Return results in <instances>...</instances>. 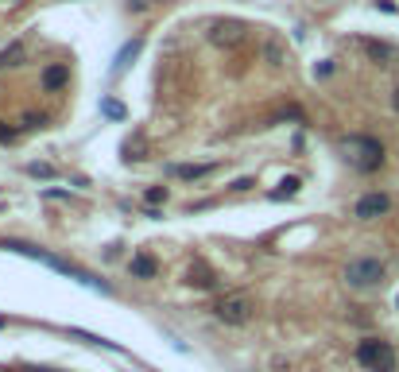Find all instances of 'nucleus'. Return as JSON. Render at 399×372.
I'll list each match as a JSON object with an SVG mask.
<instances>
[{
  "mask_svg": "<svg viewBox=\"0 0 399 372\" xmlns=\"http://www.w3.org/2000/svg\"><path fill=\"white\" fill-rule=\"evenodd\" d=\"M214 318L225 326H248L256 318V303H252V295H244V291H229L221 295L214 303Z\"/></svg>",
  "mask_w": 399,
  "mask_h": 372,
  "instance_id": "obj_1",
  "label": "nucleus"
},
{
  "mask_svg": "<svg viewBox=\"0 0 399 372\" xmlns=\"http://www.w3.org/2000/svg\"><path fill=\"white\" fill-rule=\"evenodd\" d=\"M341 151H345V159H349L357 171H376L380 163H384V147H380V140L372 136H349V140H341Z\"/></svg>",
  "mask_w": 399,
  "mask_h": 372,
  "instance_id": "obj_2",
  "label": "nucleus"
},
{
  "mask_svg": "<svg viewBox=\"0 0 399 372\" xmlns=\"http://www.w3.org/2000/svg\"><path fill=\"white\" fill-rule=\"evenodd\" d=\"M345 283L357 287V291H369V287H380L384 283V275H388V268H384V260H376V256H357V260H349L345 264Z\"/></svg>",
  "mask_w": 399,
  "mask_h": 372,
  "instance_id": "obj_3",
  "label": "nucleus"
},
{
  "mask_svg": "<svg viewBox=\"0 0 399 372\" xmlns=\"http://www.w3.org/2000/svg\"><path fill=\"white\" fill-rule=\"evenodd\" d=\"M357 361L369 372H396V349L384 337H364L357 345Z\"/></svg>",
  "mask_w": 399,
  "mask_h": 372,
  "instance_id": "obj_4",
  "label": "nucleus"
},
{
  "mask_svg": "<svg viewBox=\"0 0 399 372\" xmlns=\"http://www.w3.org/2000/svg\"><path fill=\"white\" fill-rule=\"evenodd\" d=\"M210 39L217 43V47H241L244 39H248V31H244V24H236V20H217L214 28H210Z\"/></svg>",
  "mask_w": 399,
  "mask_h": 372,
  "instance_id": "obj_5",
  "label": "nucleus"
},
{
  "mask_svg": "<svg viewBox=\"0 0 399 372\" xmlns=\"http://www.w3.org/2000/svg\"><path fill=\"white\" fill-rule=\"evenodd\" d=\"M388 210H391V198L388 194H364L357 206H353V214H357L360 221H376V217H384Z\"/></svg>",
  "mask_w": 399,
  "mask_h": 372,
  "instance_id": "obj_6",
  "label": "nucleus"
},
{
  "mask_svg": "<svg viewBox=\"0 0 399 372\" xmlns=\"http://www.w3.org/2000/svg\"><path fill=\"white\" fill-rule=\"evenodd\" d=\"M263 62L272 70L291 66V50H287V43H283L279 35H268V39H263Z\"/></svg>",
  "mask_w": 399,
  "mask_h": 372,
  "instance_id": "obj_7",
  "label": "nucleus"
},
{
  "mask_svg": "<svg viewBox=\"0 0 399 372\" xmlns=\"http://www.w3.org/2000/svg\"><path fill=\"white\" fill-rule=\"evenodd\" d=\"M210 171H214V163H178V167H171L175 178H205Z\"/></svg>",
  "mask_w": 399,
  "mask_h": 372,
  "instance_id": "obj_8",
  "label": "nucleus"
},
{
  "mask_svg": "<svg viewBox=\"0 0 399 372\" xmlns=\"http://www.w3.org/2000/svg\"><path fill=\"white\" fill-rule=\"evenodd\" d=\"M66 82H70V66H62V62L43 70V86L47 89H59V86H66Z\"/></svg>",
  "mask_w": 399,
  "mask_h": 372,
  "instance_id": "obj_9",
  "label": "nucleus"
},
{
  "mask_svg": "<svg viewBox=\"0 0 399 372\" xmlns=\"http://www.w3.org/2000/svg\"><path fill=\"white\" fill-rule=\"evenodd\" d=\"M132 275H140V279H151V275H156V260H151L147 252H136V256H132Z\"/></svg>",
  "mask_w": 399,
  "mask_h": 372,
  "instance_id": "obj_10",
  "label": "nucleus"
},
{
  "mask_svg": "<svg viewBox=\"0 0 399 372\" xmlns=\"http://www.w3.org/2000/svg\"><path fill=\"white\" fill-rule=\"evenodd\" d=\"M357 47L364 50V55H372L376 62H388L391 59V47L388 43H372V39H357Z\"/></svg>",
  "mask_w": 399,
  "mask_h": 372,
  "instance_id": "obj_11",
  "label": "nucleus"
},
{
  "mask_svg": "<svg viewBox=\"0 0 399 372\" xmlns=\"http://www.w3.org/2000/svg\"><path fill=\"white\" fill-rule=\"evenodd\" d=\"M186 283H190V287H210V283H214V272H210L205 264H198V268H190Z\"/></svg>",
  "mask_w": 399,
  "mask_h": 372,
  "instance_id": "obj_12",
  "label": "nucleus"
},
{
  "mask_svg": "<svg viewBox=\"0 0 399 372\" xmlns=\"http://www.w3.org/2000/svg\"><path fill=\"white\" fill-rule=\"evenodd\" d=\"M147 202H151V206H156V202H167V186H151V190H147Z\"/></svg>",
  "mask_w": 399,
  "mask_h": 372,
  "instance_id": "obj_13",
  "label": "nucleus"
},
{
  "mask_svg": "<svg viewBox=\"0 0 399 372\" xmlns=\"http://www.w3.org/2000/svg\"><path fill=\"white\" fill-rule=\"evenodd\" d=\"M283 190H279V194H295V190H299V178H283Z\"/></svg>",
  "mask_w": 399,
  "mask_h": 372,
  "instance_id": "obj_14",
  "label": "nucleus"
},
{
  "mask_svg": "<svg viewBox=\"0 0 399 372\" xmlns=\"http://www.w3.org/2000/svg\"><path fill=\"white\" fill-rule=\"evenodd\" d=\"M391 105H396V113H399V86H396V93H391Z\"/></svg>",
  "mask_w": 399,
  "mask_h": 372,
  "instance_id": "obj_15",
  "label": "nucleus"
},
{
  "mask_svg": "<svg viewBox=\"0 0 399 372\" xmlns=\"http://www.w3.org/2000/svg\"><path fill=\"white\" fill-rule=\"evenodd\" d=\"M12 136V132H4V128H0V140H8Z\"/></svg>",
  "mask_w": 399,
  "mask_h": 372,
  "instance_id": "obj_16",
  "label": "nucleus"
},
{
  "mask_svg": "<svg viewBox=\"0 0 399 372\" xmlns=\"http://www.w3.org/2000/svg\"><path fill=\"white\" fill-rule=\"evenodd\" d=\"M28 372H50V369H28Z\"/></svg>",
  "mask_w": 399,
  "mask_h": 372,
  "instance_id": "obj_17",
  "label": "nucleus"
}]
</instances>
